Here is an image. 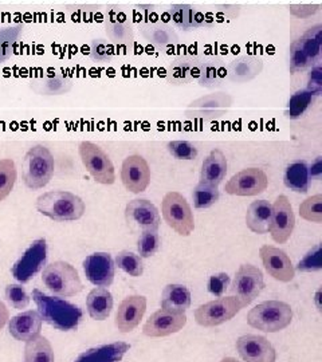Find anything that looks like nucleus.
I'll return each instance as SVG.
<instances>
[{"label": "nucleus", "mask_w": 322, "mask_h": 362, "mask_svg": "<svg viewBox=\"0 0 322 362\" xmlns=\"http://www.w3.org/2000/svg\"><path fill=\"white\" fill-rule=\"evenodd\" d=\"M33 299L37 303L39 317L42 318V321L58 330H74L82 321V310L77 305H73L62 298L47 296L39 288H35L33 290Z\"/></svg>", "instance_id": "1"}, {"label": "nucleus", "mask_w": 322, "mask_h": 362, "mask_svg": "<svg viewBox=\"0 0 322 362\" xmlns=\"http://www.w3.org/2000/svg\"><path fill=\"white\" fill-rule=\"evenodd\" d=\"M35 207L39 214L54 221H76L85 211V202L76 194L67 191H49L37 199Z\"/></svg>", "instance_id": "2"}, {"label": "nucleus", "mask_w": 322, "mask_h": 362, "mask_svg": "<svg viewBox=\"0 0 322 362\" xmlns=\"http://www.w3.org/2000/svg\"><path fill=\"white\" fill-rule=\"evenodd\" d=\"M322 50V26L316 25L301 34L289 49V70L297 74L320 64Z\"/></svg>", "instance_id": "3"}, {"label": "nucleus", "mask_w": 322, "mask_h": 362, "mask_svg": "<svg viewBox=\"0 0 322 362\" xmlns=\"http://www.w3.org/2000/svg\"><path fill=\"white\" fill-rule=\"evenodd\" d=\"M55 161L49 148L35 145L27 151L22 163V176L27 188L33 191L46 187L54 176Z\"/></svg>", "instance_id": "4"}, {"label": "nucleus", "mask_w": 322, "mask_h": 362, "mask_svg": "<svg viewBox=\"0 0 322 362\" xmlns=\"http://www.w3.org/2000/svg\"><path fill=\"white\" fill-rule=\"evenodd\" d=\"M292 306L282 300H265L247 314V324L265 333L281 332L292 324Z\"/></svg>", "instance_id": "5"}, {"label": "nucleus", "mask_w": 322, "mask_h": 362, "mask_svg": "<svg viewBox=\"0 0 322 362\" xmlns=\"http://www.w3.org/2000/svg\"><path fill=\"white\" fill-rule=\"evenodd\" d=\"M42 282L54 297H74L84 290L76 267L64 260L46 264L42 272Z\"/></svg>", "instance_id": "6"}, {"label": "nucleus", "mask_w": 322, "mask_h": 362, "mask_svg": "<svg viewBox=\"0 0 322 362\" xmlns=\"http://www.w3.org/2000/svg\"><path fill=\"white\" fill-rule=\"evenodd\" d=\"M103 27L109 40L118 50L128 52L134 43V23L125 8L110 4L103 15Z\"/></svg>", "instance_id": "7"}, {"label": "nucleus", "mask_w": 322, "mask_h": 362, "mask_svg": "<svg viewBox=\"0 0 322 362\" xmlns=\"http://www.w3.org/2000/svg\"><path fill=\"white\" fill-rule=\"evenodd\" d=\"M163 219L168 227L180 236H190L195 230L192 208L187 199L176 191L166 194L161 202Z\"/></svg>", "instance_id": "8"}, {"label": "nucleus", "mask_w": 322, "mask_h": 362, "mask_svg": "<svg viewBox=\"0 0 322 362\" xmlns=\"http://www.w3.org/2000/svg\"><path fill=\"white\" fill-rule=\"evenodd\" d=\"M78 153L93 180L103 185L116 182V169L103 148L91 141H82L78 146Z\"/></svg>", "instance_id": "9"}, {"label": "nucleus", "mask_w": 322, "mask_h": 362, "mask_svg": "<svg viewBox=\"0 0 322 362\" xmlns=\"http://www.w3.org/2000/svg\"><path fill=\"white\" fill-rule=\"evenodd\" d=\"M265 288L263 274L254 264H242L235 272L234 281L230 286L231 297H235L247 308L257 299Z\"/></svg>", "instance_id": "10"}, {"label": "nucleus", "mask_w": 322, "mask_h": 362, "mask_svg": "<svg viewBox=\"0 0 322 362\" xmlns=\"http://www.w3.org/2000/svg\"><path fill=\"white\" fill-rule=\"evenodd\" d=\"M242 309L236 298L220 297L199 306L193 311V317L196 324L203 327H215L231 321Z\"/></svg>", "instance_id": "11"}, {"label": "nucleus", "mask_w": 322, "mask_h": 362, "mask_svg": "<svg viewBox=\"0 0 322 362\" xmlns=\"http://www.w3.org/2000/svg\"><path fill=\"white\" fill-rule=\"evenodd\" d=\"M47 262V243L45 239L34 240L13 266V276L19 284H28Z\"/></svg>", "instance_id": "12"}, {"label": "nucleus", "mask_w": 322, "mask_h": 362, "mask_svg": "<svg viewBox=\"0 0 322 362\" xmlns=\"http://www.w3.org/2000/svg\"><path fill=\"white\" fill-rule=\"evenodd\" d=\"M272 206L269 233L275 243L284 245L293 235L296 227V215L286 194H280Z\"/></svg>", "instance_id": "13"}, {"label": "nucleus", "mask_w": 322, "mask_h": 362, "mask_svg": "<svg viewBox=\"0 0 322 362\" xmlns=\"http://www.w3.org/2000/svg\"><path fill=\"white\" fill-rule=\"evenodd\" d=\"M269 187V177L260 168H247L235 173L226 182L224 191L231 196H258L263 194Z\"/></svg>", "instance_id": "14"}, {"label": "nucleus", "mask_w": 322, "mask_h": 362, "mask_svg": "<svg viewBox=\"0 0 322 362\" xmlns=\"http://www.w3.org/2000/svg\"><path fill=\"white\" fill-rule=\"evenodd\" d=\"M137 28L148 45H151L157 52H166L168 49L179 45L180 37L168 22L166 13L152 22L136 23Z\"/></svg>", "instance_id": "15"}, {"label": "nucleus", "mask_w": 322, "mask_h": 362, "mask_svg": "<svg viewBox=\"0 0 322 362\" xmlns=\"http://www.w3.org/2000/svg\"><path fill=\"white\" fill-rule=\"evenodd\" d=\"M121 181L132 194H142L151 184V168L140 155L128 156L121 165Z\"/></svg>", "instance_id": "16"}, {"label": "nucleus", "mask_w": 322, "mask_h": 362, "mask_svg": "<svg viewBox=\"0 0 322 362\" xmlns=\"http://www.w3.org/2000/svg\"><path fill=\"white\" fill-rule=\"evenodd\" d=\"M125 219L133 230L157 231L161 223L160 212L146 199H133L125 207Z\"/></svg>", "instance_id": "17"}, {"label": "nucleus", "mask_w": 322, "mask_h": 362, "mask_svg": "<svg viewBox=\"0 0 322 362\" xmlns=\"http://www.w3.org/2000/svg\"><path fill=\"white\" fill-rule=\"evenodd\" d=\"M259 257L265 266V270L278 282L289 284L296 276V267L293 266L289 255L278 247L265 246L259 248Z\"/></svg>", "instance_id": "18"}, {"label": "nucleus", "mask_w": 322, "mask_h": 362, "mask_svg": "<svg viewBox=\"0 0 322 362\" xmlns=\"http://www.w3.org/2000/svg\"><path fill=\"white\" fill-rule=\"evenodd\" d=\"M84 272L91 285L106 288L115 281V260L108 252H94L84 260Z\"/></svg>", "instance_id": "19"}, {"label": "nucleus", "mask_w": 322, "mask_h": 362, "mask_svg": "<svg viewBox=\"0 0 322 362\" xmlns=\"http://www.w3.org/2000/svg\"><path fill=\"white\" fill-rule=\"evenodd\" d=\"M236 350L245 362L277 361V351L266 337L255 334L239 337Z\"/></svg>", "instance_id": "20"}, {"label": "nucleus", "mask_w": 322, "mask_h": 362, "mask_svg": "<svg viewBox=\"0 0 322 362\" xmlns=\"http://www.w3.org/2000/svg\"><path fill=\"white\" fill-rule=\"evenodd\" d=\"M185 325H187L185 314L176 315L160 309L154 313L149 317V320L145 322L142 327V333L144 336L151 337V338H163V337L179 333Z\"/></svg>", "instance_id": "21"}, {"label": "nucleus", "mask_w": 322, "mask_h": 362, "mask_svg": "<svg viewBox=\"0 0 322 362\" xmlns=\"http://www.w3.org/2000/svg\"><path fill=\"white\" fill-rule=\"evenodd\" d=\"M146 311V298L142 296H130L118 305L116 313V325L118 332L130 333L140 322Z\"/></svg>", "instance_id": "22"}, {"label": "nucleus", "mask_w": 322, "mask_h": 362, "mask_svg": "<svg viewBox=\"0 0 322 362\" xmlns=\"http://www.w3.org/2000/svg\"><path fill=\"white\" fill-rule=\"evenodd\" d=\"M263 58L255 54H245L234 58L229 65L226 66V79L235 83H247L262 73L263 70Z\"/></svg>", "instance_id": "23"}, {"label": "nucleus", "mask_w": 322, "mask_h": 362, "mask_svg": "<svg viewBox=\"0 0 322 362\" xmlns=\"http://www.w3.org/2000/svg\"><path fill=\"white\" fill-rule=\"evenodd\" d=\"M200 57L181 55L172 59L166 69V79L171 85L181 86L196 82Z\"/></svg>", "instance_id": "24"}, {"label": "nucleus", "mask_w": 322, "mask_h": 362, "mask_svg": "<svg viewBox=\"0 0 322 362\" xmlns=\"http://www.w3.org/2000/svg\"><path fill=\"white\" fill-rule=\"evenodd\" d=\"M28 88L38 95H64L74 88V81L66 74L55 73L31 78L28 82Z\"/></svg>", "instance_id": "25"}, {"label": "nucleus", "mask_w": 322, "mask_h": 362, "mask_svg": "<svg viewBox=\"0 0 322 362\" xmlns=\"http://www.w3.org/2000/svg\"><path fill=\"white\" fill-rule=\"evenodd\" d=\"M42 322L43 321L39 317L38 311H23L10 320L8 330L15 339L28 342L39 336L42 330Z\"/></svg>", "instance_id": "26"}, {"label": "nucleus", "mask_w": 322, "mask_h": 362, "mask_svg": "<svg viewBox=\"0 0 322 362\" xmlns=\"http://www.w3.org/2000/svg\"><path fill=\"white\" fill-rule=\"evenodd\" d=\"M226 65L218 57L200 58L196 82L206 89H217L226 81Z\"/></svg>", "instance_id": "27"}, {"label": "nucleus", "mask_w": 322, "mask_h": 362, "mask_svg": "<svg viewBox=\"0 0 322 362\" xmlns=\"http://www.w3.org/2000/svg\"><path fill=\"white\" fill-rule=\"evenodd\" d=\"M227 175V158L220 149L209 152L202 164L200 181L212 187H219Z\"/></svg>", "instance_id": "28"}, {"label": "nucleus", "mask_w": 322, "mask_h": 362, "mask_svg": "<svg viewBox=\"0 0 322 362\" xmlns=\"http://www.w3.org/2000/svg\"><path fill=\"white\" fill-rule=\"evenodd\" d=\"M191 291L184 285L171 284L163 290L161 309L171 314H185V311L191 308Z\"/></svg>", "instance_id": "29"}, {"label": "nucleus", "mask_w": 322, "mask_h": 362, "mask_svg": "<svg viewBox=\"0 0 322 362\" xmlns=\"http://www.w3.org/2000/svg\"><path fill=\"white\" fill-rule=\"evenodd\" d=\"M272 206L268 200L253 202L246 212V226L251 233L265 235L269 233Z\"/></svg>", "instance_id": "30"}, {"label": "nucleus", "mask_w": 322, "mask_h": 362, "mask_svg": "<svg viewBox=\"0 0 322 362\" xmlns=\"http://www.w3.org/2000/svg\"><path fill=\"white\" fill-rule=\"evenodd\" d=\"M129 349L127 342H113L81 353L74 362H120Z\"/></svg>", "instance_id": "31"}, {"label": "nucleus", "mask_w": 322, "mask_h": 362, "mask_svg": "<svg viewBox=\"0 0 322 362\" xmlns=\"http://www.w3.org/2000/svg\"><path fill=\"white\" fill-rule=\"evenodd\" d=\"M309 165L305 160H296L290 163L284 173L286 188L297 194H306L310 187Z\"/></svg>", "instance_id": "32"}, {"label": "nucleus", "mask_w": 322, "mask_h": 362, "mask_svg": "<svg viewBox=\"0 0 322 362\" xmlns=\"http://www.w3.org/2000/svg\"><path fill=\"white\" fill-rule=\"evenodd\" d=\"M113 296L105 287L93 288L86 298L88 313L96 321H105L113 310Z\"/></svg>", "instance_id": "33"}, {"label": "nucleus", "mask_w": 322, "mask_h": 362, "mask_svg": "<svg viewBox=\"0 0 322 362\" xmlns=\"http://www.w3.org/2000/svg\"><path fill=\"white\" fill-rule=\"evenodd\" d=\"M23 31V23L0 26V65L7 64L13 58Z\"/></svg>", "instance_id": "34"}, {"label": "nucleus", "mask_w": 322, "mask_h": 362, "mask_svg": "<svg viewBox=\"0 0 322 362\" xmlns=\"http://www.w3.org/2000/svg\"><path fill=\"white\" fill-rule=\"evenodd\" d=\"M193 15H195V6L187 4V3L172 4L166 11V16L171 26L183 31L192 30Z\"/></svg>", "instance_id": "35"}, {"label": "nucleus", "mask_w": 322, "mask_h": 362, "mask_svg": "<svg viewBox=\"0 0 322 362\" xmlns=\"http://www.w3.org/2000/svg\"><path fill=\"white\" fill-rule=\"evenodd\" d=\"M25 358L26 362H55L50 341L43 336L28 341L25 348Z\"/></svg>", "instance_id": "36"}, {"label": "nucleus", "mask_w": 322, "mask_h": 362, "mask_svg": "<svg viewBox=\"0 0 322 362\" xmlns=\"http://www.w3.org/2000/svg\"><path fill=\"white\" fill-rule=\"evenodd\" d=\"M234 105V97L226 91H214L188 105V109H207V110H227Z\"/></svg>", "instance_id": "37"}, {"label": "nucleus", "mask_w": 322, "mask_h": 362, "mask_svg": "<svg viewBox=\"0 0 322 362\" xmlns=\"http://www.w3.org/2000/svg\"><path fill=\"white\" fill-rule=\"evenodd\" d=\"M317 95H314L311 91L308 89H302V90H298L290 97L289 100V104L286 107V112L284 115L287 118L290 119H298L301 117L304 116L308 110H309L310 106L314 103Z\"/></svg>", "instance_id": "38"}, {"label": "nucleus", "mask_w": 322, "mask_h": 362, "mask_svg": "<svg viewBox=\"0 0 322 362\" xmlns=\"http://www.w3.org/2000/svg\"><path fill=\"white\" fill-rule=\"evenodd\" d=\"M219 187H212L205 182H199L193 188V207L196 209H207L219 202Z\"/></svg>", "instance_id": "39"}, {"label": "nucleus", "mask_w": 322, "mask_h": 362, "mask_svg": "<svg viewBox=\"0 0 322 362\" xmlns=\"http://www.w3.org/2000/svg\"><path fill=\"white\" fill-rule=\"evenodd\" d=\"M18 179V169L11 158L0 160V202L7 199L13 192Z\"/></svg>", "instance_id": "40"}, {"label": "nucleus", "mask_w": 322, "mask_h": 362, "mask_svg": "<svg viewBox=\"0 0 322 362\" xmlns=\"http://www.w3.org/2000/svg\"><path fill=\"white\" fill-rule=\"evenodd\" d=\"M115 266L133 278L142 276L144 274V262L142 257L132 251L118 252L115 259Z\"/></svg>", "instance_id": "41"}, {"label": "nucleus", "mask_w": 322, "mask_h": 362, "mask_svg": "<svg viewBox=\"0 0 322 362\" xmlns=\"http://www.w3.org/2000/svg\"><path fill=\"white\" fill-rule=\"evenodd\" d=\"M299 216L306 221L320 224L322 221V194H313L305 199L299 204Z\"/></svg>", "instance_id": "42"}, {"label": "nucleus", "mask_w": 322, "mask_h": 362, "mask_svg": "<svg viewBox=\"0 0 322 362\" xmlns=\"http://www.w3.org/2000/svg\"><path fill=\"white\" fill-rule=\"evenodd\" d=\"M161 247V239L157 231H142L139 242L137 251L142 258H151Z\"/></svg>", "instance_id": "43"}, {"label": "nucleus", "mask_w": 322, "mask_h": 362, "mask_svg": "<svg viewBox=\"0 0 322 362\" xmlns=\"http://www.w3.org/2000/svg\"><path fill=\"white\" fill-rule=\"evenodd\" d=\"M64 11L69 13L71 18H76L77 21L89 22L94 21L97 16L103 13V6L100 4H69L64 7ZM74 19V21H76Z\"/></svg>", "instance_id": "44"}, {"label": "nucleus", "mask_w": 322, "mask_h": 362, "mask_svg": "<svg viewBox=\"0 0 322 362\" xmlns=\"http://www.w3.org/2000/svg\"><path fill=\"white\" fill-rule=\"evenodd\" d=\"M91 58L97 64H110L115 59V49L105 39H93L91 42Z\"/></svg>", "instance_id": "45"}, {"label": "nucleus", "mask_w": 322, "mask_h": 362, "mask_svg": "<svg viewBox=\"0 0 322 362\" xmlns=\"http://www.w3.org/2000/svg\"><path fill=\"white\" fill-rule=\"evenodd\" d=\"M6 299L16 310L27 309L31 298L27 294L26 288L22 285H8L6 287Z\"/></svg>", "instance_id": "46"}, {"label": "nucleus", "mask_w": 322, "mask_h": 362, "mask_svg": "<svg viewBox=\"0 0 322 362\" xmlns=\"http://www.w3.org/2000/svg\"><path fill=\"white\" fill-rule=\"evenodd\" d=\"M167 151L169 155L178 160H193L199 155L197 148L192 143L184 140L169 141L167 144Z\"/></svg>", "instance_id": "47"}, {"label": "nucleus", "mask_w": 322, "mask_h": 362, "mask_svg": "<svg viewBox=\"0 0 322 362\" xmlns=\"http://www.w3.org/2000/svg\"><path fill=\"white\" fill-rule=\"evenodd\" d=\"M230 287V276L227 272H218L209 276L207 290L214 297H223Z\"/></svg>", "instance_id": "48"}, {"label": "nucleus", "mask_w": 322, "mask_h": 362, "mask_svg": "<svg viewBox=\"0 0 322 362\" xmlns=\"http://www.w3.org/2000/svg\"><path fill=\"white\" fill-rule=\"evenodd\" d=\"M321 267V246L320 245L311 248L309 252L305 255V258L298 263V270L302 272H320Z\"/></svg>", "instance_id": "49"}, {"label": "nucleus", "mask_w": 322, "mask_h": 362, "mask_svg": "<svg viewBox=\"0 0 322 362\" xmlns=\"http://www.w3.org/2000/svg\"><path fill=\"white\" fill-rule=\"evenodd\" d=\"M136 22L144 23V22H152L161 18L160 10L155 4H137L136 8Z\"/></svg>", "instance_id": "50"}, {"label": "nucleus", "mask_w": 322, "mask_h": 362, "mask_svg": "<svg viewBox=\"0 0 322 362\" xmlns=\"http://www.w3.org/2000/svg\"><path fill=\"white\" fill-rule=\"evenodd\" d=\"M185 116L200 121H217L227 116V110H207V109H187Z\"/></svg>", "instance_id": "51"}, {"label": "nucleus", "mask_w": 322, "mask_h": 362, "mask_svg": "<svg viewBox=\"0 0 322 362\" xmlns=\"http://www.w3.org/2000/svg\"><path fill=\"white\" fill-rule=\"evenodd\" d=\"M212 13H214V16L218 23L226 22V21H232V19H236L241 13V6L219 4V6H215V11H212Z\"/></svg>", "instance_id": "52"}, {"label": "nucleus", "mask_w": 322, "mask_h": 362, "mask_svg": "<svg viewBox=\"0 0 322 362\" xmlns=\"http://www.w3.org/2000/svg\"><path fill=\"white\" fill-rule=\"evenodd\" d=\"M320 8H321V4H290V6H287L289 13L299 19H305V18H310V16L316 15L320 11Z\"/></svg>", "instance_id": "53"}, {"label": "nucleus", "mask_w": 322, "mask_h": 362, "mask_svg": "<svg viewBox=\"0 0 322 362\" xmlns=\"http://www.w3.org/2000/svg\"><path fill=\"white\" fill-rule=\"evenodd\" d=\"M308 90L311 91L314 95H320L322 90V67L320 64L311 67L308 76Z\"/></svg>", "instance_id": "54"}, {"label": "nucleus", "mask_w": 322, "mask_h": 362, "mask_svg": "<svg viewBox=\"0 0 322 362\" xmlns=\"http://www.w3.org/2000/svg\"><path fill=\"white\" fill-rule=\"evenodd\" d=\"M10 320V311L7 309V306L0 300V330L6 326Z\"/></svg>", "instance_id": "55"}, {"label": "nucleus", "mask_w": 322, "mask_h": 362, "mask_svg": "<svg viewBox=\"0 0 322 362\" xmlns=\"http://www.w3.org/2000/svg\"><path fill=\"white\" fill-rule=\"evenodd\" d=\"M321 157H317V160L309 167L310 179L321 176Z\"/></svg>", "instance_id": "56"}, {"label": "nucleus", "mask_w": 322, "mask_h": 362, "mask_svg": "<svg viewBox=\"0 0 322 362\" xmlns=\"http://www.w3.org/2000/svg\"><path fill=\"white\" fill-rule=\"evenodd\" d=\"M220 362H239L236 358H234V357H224L223 360Z\"/></svg>", "instance_id": "57"}]
</instances>
